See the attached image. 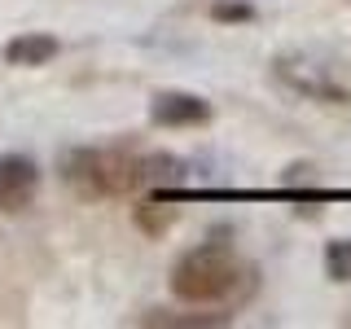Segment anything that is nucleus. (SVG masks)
I'll return each mask as SVG.
<instances>
[{
	"mask_svg": "<svg viewBox=\"0 0 351 329\" xmlns=\"http://www.w3.org/2000/svg\"><path fill=\"white\" fill-rule=\"evenodd\" d=\"M58 53H62L58 36H49V31H22V36H14L0 49V58L9 66H22V71H36V66H49Z\"/></svg>",
	"mask_w": 351,
	"mask_h": 329,
	"instance_id": "nucleus-6",
	"label": "nucleus"
},
{
	"mask_svg": "<svg viewBox=\"0 0 351 329\" xmlns=\"http://www.w3.org/2000/svg\"><path fill=\"white\" fill-rule=\"evenodd\" d=\"M325 277L347 285L351 281V237H334L325 241Z\"/></svg>",
	"mask_w": 351,
	"mask_h": 329,
	"instance_id": "nucleus-10",
	"label": "nucleus"
},
{
	"mask_svg": "<svg viewBox=\"0 0 351 329\" xmlns=\"http://www.w3.org/2000/svg\"><path fill=\"white\" fill-rule=\"evenodd\" d=\"M171 294L189 307H224L237 312L259 294V268L224 241H202L171 263Z\"/></svg>",
	"mask_w": 351,
	"mask_h": 329,
	"instance_id": "nucleus-2",
	"label": "nucleus"
},
{
	"mask_svg": "<svg viewBox=\"0 0 351 329\" xmlns=\"http://www.w3.org/2000/svg\"><path fill=\"white\" fill-rule=\"evenodd\" d=\"M347 5H351V0H347Z\"/></svg>",
	"mask_w": 351,
	"mask_h": 329,
	"instance_id": "nucleus-11",
	"label": "nucleus"
},
{
	"mask_svg": "<svg viewBox=\"0 0 351 329\" xmlns=\"http://www.w3.org/2000/svg\"><path fill=\"white\" fill-rule=\"evenodd\" d=\"M268 75L272 84L285 88L290 97H299V101H312V106H351V88L338 80L334 71H329L325 62L307 58V53H277V58L268 62Z\"/></svg>",
	"mask_w": 351,
	"mask_h": 329,
	"instance_id": "nucleus-3",
	"label": "nucleus"
},
{
	"mask_svg": "<svg viewBox=\"0 0 351 329\" xmlns=\"http://www.w3.org/2000/svg\"><path fill=\"white\" fill-rule=\"evenodd\" d=\"M66 189L84 202H110V197H136L149 189H167L184 180V162L176 154H145L123 145H80L66 149L58 162Z\"/></svg>",
	"mask_w": 351,
	"mask_h": 329,
	"instance_id": "nucleus-1",
	"label": "nucleus"
},
{
	"mask_svg": "<svg viewBox=\"0 0 351 329\" xmlns=\"http://www.w3.org/2000/svg\"><path fill=\"white\" fill-rule=\"evenodd\" d=\"M40 193V167L27 154H0V211L22 215Z\"/></svg>",
	"mask_w": 351,
	"mask_h": 329,
	"instance_id": "nucleus-5",
	"label": "nucleus"
},
{
	"mask_svg": "<svg viewBox=\"0 0 351 329\" xmlns=\"http://www.w3.org/2000/svg\"><path fill=\"white\" fill-rule=\"evenodd\" d=\"M176 215H180V211L167 206V202H141V206H132V224H136L145 237H162L176 224Z\"/></svg>",
	"mask_w": 351,
	"mask_h": 329,
	"instance_id": "nucleus-8",
	"label": "nucleus"
},
{
	"mask_svg": "<svg viewBox=\"0 0 351 329\" xmlns=\"http://www.w3.org/2000/svg\"><path fill=\"white\" fill-rule=\"evenodd\" d=\"M215 110L206 97L184 93V88H162L149 97V123L154 127H206Z\"/></svg>",
	"mask_w": 351,
	"mask_h": 329,
	"instance_id": "nucleus-4",
	"label": "nucleus"
},
{
	"mask_svg": "<svg viewBox=\"0 0 351 329\" xmlns=\"http://www.w3.org/2000/svg\"><path fill=\"white\" fill-rule=\"evenodd\" d=\"M136 325H162V329H219L233 325V312H167V307H149L136 316Z\"/></svg>",
	"mask_w": 351,
	"mask_h": 329,
	"instance_id": "nucleus-7",
	"label": "nucleus"
},
{
	"mask_svg": "<svg viewBox=\"0 0 351 329\" xmlns=\"http://www.w3.org/2000/svg\"><path fill=\"white\" fill-rule=\"evenodd\" d=\"M206 18L219 22V27H246V22L259 18V9L250 0H211L206 5Z\"/></svg>",
	"mask_w": 351,
	"mask_h": 329,
	"instance_id": "nucleus-9",
	"label": "nucleus"
}]
</instances>
